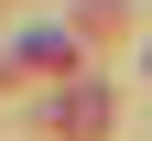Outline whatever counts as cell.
Returning a JSON list of instances; mask_svg holds the SVG:
<instances>
[{
	"instance_id": "6da1fadb",
	"label": "cell",
	"mask_w": 152,
	"mask_h": 141,
	"mask_svg": "<svg viewBox=\"0 0 152 141\" xmlns=\"http://www.w3.org/2000/svg\"><path fill=\"white\" fill-rule=\"evenodd\" d=\"M44 65H76V33L65 22H33L22 44H11V76H44Z\"/></svg>"
},
{
	"instance_id": "7a4b0ae2",
	"label": "cell",
	"mask_w": 152,
	"mask_h": 141,
	"mask_svg": "<svg viewBox=\"0 0 152 141\" xmlns=\"http://www.w3.org/2000/svg\"><path fill=\"white\" fill-rule=\"evenodd\" d=\"M54 130H76V141H98V130H109V87H98V76L54 98Z\"/></svg>"
}]
</instances>
